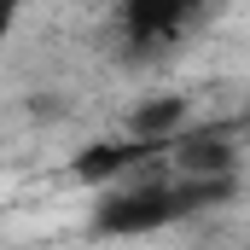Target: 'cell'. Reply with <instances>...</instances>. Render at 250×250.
I'll list each match as a JSON object with an SVG mask.
<instances>
[{"label":"cell","mask_w":250,"mask_h":250,"mask_svg":"<svg viewBox=\"0 0 250 250\" xmlns=\"http://www.w3.org/2000/svg\"><path fill=\"white\" fill-rule=\"evenodd\" d=\"M192 123V99L187 93H146L134 111H128V140H146L151 151L169 146L175 134H187Z\"/></svg>","instance_id":"277c9868"},{"label":"cell","mask_w":250,"mask_h":250,"mask_svg":"<svg viewBox=\"0 0 250 250\" xmlns=\"http://www.w3.org/2000/svg\"><path fill=\"white\" fill-rule=\"evenodd\" d=\"M192 215L187 209V192L181 181L175 187H163V181H146V187H105V204H99V233H111V239H128V233H157V227H169V221H181Z\"/></svg>","instance_id":"6da1fadb"},{"label":"cell","mask_w":250,"mask_h":250,"mask_svg":"<svg viewBox=\"0 0 250 250\" xmlns=\"http://www.w3.org/2000/svg\"><path fill=\"white\" fill-rule=\"evenodd\" d=\"M18 12H23V0H0V47L12 41V29H18Z\"/></svg>","instance_id":"5b68a950"},{"label":"cell","mask_w":250,"mask_h":250,"mask_svg":"<svg viewBox=\"0 0 250 250\" xmlns=\"http://www.w3.org/2000/svg\"><path fill=\"white\" fill-rule=\"evenodd\" d=\"M146 157H151V146H146V140H128V134H123V140H93V146H82V151H76L70 175H76L82 187H123Z\"/></svg>","instance_id":"3957f363"},{"label":"cell","mask_w":250,"mask_h":250,"mask_svg":"<svg viewBox=\"0 0 250 250\" xmlns=\"http://www.w3.org/2000/svg\"><path fill=\"white\" fill-rule=\"evenodd\" d=\"M169 163H175L181 181H233L239 146L227 134H175L169 140Z\"/></svg>","instance_id":"7a4b0ae2"}]
</instances>
